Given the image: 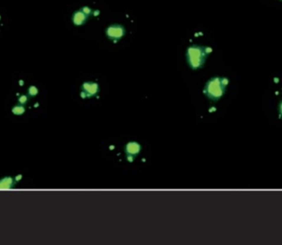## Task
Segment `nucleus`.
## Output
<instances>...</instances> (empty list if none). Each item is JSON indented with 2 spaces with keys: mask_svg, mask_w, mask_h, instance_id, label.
<instances>
[{
  "mask_svg": "<svg viewBox=\"0 0 282 245\" xmlns=\"http://www.w3.org/2000/svg\"><path fill=\"white\" fill-rule=\"evenodd\" d=\"M229 80L223 77H214L207 82L204 93L210 100L219 101L224 95Z\"/></svg>",
  "mask_w": 282,
  "mask_h": 245,
  "instance_id": "obj_1",
  "label": "nucleus"
},
{
  "mask_svg": "<svg viewBox=\"0 0 282 245\" xmlns=\"http://www.w3.org/2000/svg\"><path fill=\"white\" fill-rule=\"evenodd\" d=\"M19 102H20L21 103H26V102H27V97L25 96H22L20 97V99H19Z\"/></svg>",
  "mask_w": 282,
  "mask_h": 245,
  "instance_id": "obj_7",
  "label": "nucleus"
},
{
  "mask_svg": "<svg viewBox=\"0 0 282 245\" xmlns=\"http://www.w3.org/2000/svg\"><path fill=\"white\" fill-rule=\"evenodd\" d=\"M98 92V88L96 84H92V83H87L84 84L83 88V97H90L94 96L97 92Z\"/></svg>",
  "mask_w": 282,
  "mask_h": 245,
  "instance_id": "obj_3",
  "label": "nucleus"
},
{
  "mask_svg": "<svg viewBox=\"0 0 282 245\" xmlns=\"http://www.w3.org/2000/svg\"><path fill=\"white\" fill-rule=\"evenodd\" d=\"M141 151V145L136 141H129L125 146L126 159L129 162H133Z\"/></svg>",
  "mask_w": 282,
  "mask_h": 245,
  "instance_id": "obj_2",
  "label": "nucleus"
},
{
  "mask_svg": "<svg viewBox=\"0 0 282 245\" xmlns=\"http://www.w3.org/2000/svg\"><path fill=\"white\" fill-rule=\"evenodd\" d=\"M14 186V180L12 177H4L0 180V189H10Z\"/></svg>",
  "mask_w": 282,
  "mask_h": 245,
  "instance_id": "obj_4",
  "label": "nucleus"
},
{
  "mask_svg": "<svg viewBox=\"0 0 282 245\" xmlns=\"http://www.w3.org/2000/svg\"><path fill=\"white\" fill-rule=\"evenodd\" d=\"M25 108L23 107H21V106H16L14 107L12 109V112L16 115H22V113H24Z\"/></svg>",
  "mask_w": 282,
  "mask_h": 245,
  "instance_id": "obj_5",
  "label": "nucleus"
},
{
  "mask_svg": "<svg viewBox=\"0 0 282 245\" xmlns=\"http://www.w3.org/2000/svg\"><path fill=\"white\" fill-rule=\"evenodd\" d=\"M278 111H279V115H280V117L282 118V100L281 101V102H280V103H279Z\"/></svg>",
  "mask_w": 282,
  "mask_h": 245,
  "instance_id": "obj_6",
  "label": "nucleus"
}]
</instances>
